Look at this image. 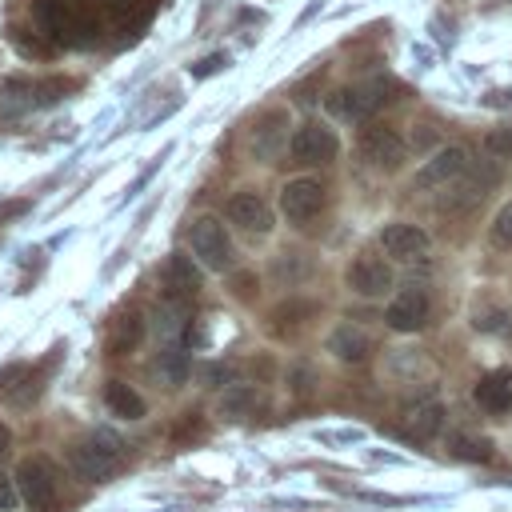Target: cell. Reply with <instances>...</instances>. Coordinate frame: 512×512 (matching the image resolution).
<instances>
[{"mask_svg": "<svg viewBox=\"0 0 512 512\" xmlns=\"http://www.w3.org/2000/svg\"><path fill=\"white\" fill-rule=\"evenodd\" d=\"M252 408H256V388H252V384H228V388H224V396H220V412H224V416L240 420V416H248Z\"/></svg>", "mask_w": 512, "mask_h": 512, "instance_id": "obj_23", "label": "cell"}, {"mask_svg": "<svg viewBox=\"0 0 512 512\" xmlns=\"http://www.w3.org/2000/svg\"><path fill=\"white\" fill-rule=\"evenodd\" d=\"M476 328L480 332H512V312L508 308H484L476 316Z\"/></svg>", "mask_w": 512, "mask_h": 512, "instance_id": "obj_28", "label": "cell"}, {"mask_svg": "<svg viewBox=\"0 0 512 512\" xmlns=\"http://www.w3.org/2000/svg\"><path fill=\"white\" fill-rule=\"evenodd\" d=\"M208 432V424H204V416L200 412H180V420L172 424V444L176 448H184L188 440H200Z\"/></svg>", "mask_w": 512, "mask_h": 512, "instance_id": "obj_26", "label": "cell"}, {"mask_svg": "<svg viewBox=\"0 0 512 512\" xmlns=\"http://www.w3.org/2000/svg\"><path fill=\"white\" fill-rule=\"evenodd\" d=\"M188 244H192V256H196L208 272H228V268H232V240H228V232H224V224H220L216 216L192 220Z\"/></svg>", "mask_w": 512, "mask_h": 512, "instance_id": "obj_4", "label": "cell"}, {"mask_svg": "<svg viewBox=\"0 0 512 512\" xmlns=\"http://www.w3.org/2000/svg\"><path fill=\"white\" fill-rule=\"evenodd\" d=\"M476 404L484 412H512V368H496L476 384Z\"/></svg>", "mask_w": 512, "mask_h": 512, "instance_id": "obj_15", "label": "cell"}, {"mask_svg": "<svg viewBox=\"0 0 512 512\" xmlns=\"http://www.w3.org/2000/svg\"><path fill=\"white\" fill-rule=\"evenodd\" d=\"M232 376H236V368H232L228 360H216V364H204V368H200V380H204L208 388H228Z\"/></svg>", "mask_w": 512, "mask_h": 512, "instance_id": "obj_29", "label": "cell"}, {"mask_svg": "<svg viewBox=\"0 0 512 512\" xmlns=\"http://www.w3.org/2000/svg\"><path fill=\"white\" fill-rule=\"evenodd\" d=\"M492 244H500V248H512V200L496 212V220H492Z\"/></svg>", "mask_w": 512, "mask_h": 512, "instance_id": "obj_30", "label": "cell"}, {"mask_svg": "<svg viewBox=\"0 0 512 512\" xmlns=\"http://www.w3.org/2000/svg\"><path fill=\"white\" fill-rule=\"evenodd\" d=\"M20 500H24V496H20L16 476H4V472H0V512H12Z\"/></svg>", "mask_w": 512, "mask_h": 512, "instance_id": "obj_34", "label": "cell"}, {"mask_svg": "<svg viewBox=\"0 0 512 512\" xmlns=\"http://www.w3.org/2000/svg\"><path fill=\"white\" fill-rule=\"evenodd\" d=\"M8 448H12V432H8V424H0V460L8 456Z\"/></svg>", "mask_w": 512, "mask_h": 512, "instance_id": "obj_36", "label": "cell"}, {"mask_svg": "<svg viewBox=\"0 0 512 512\" xmlns=\"http://www.w3.org/2000/svg\"><path fill=\"white\" fill-rule=\"evenodd\" d=\"M312 316H316V304H312V300H284V304L272 312V328H276V332L300 328V324H308Z\"/></svg>", "mask_w": 512, "mask_h": 512, "instance_id": "obj_22", "label": "cell"}, {"mask_svg": "<svg viewBox=\"0 0 512 512\" xmlns=\"http://www.w3.org/2000/svg\"><path fill=\"white\" fill-rule=\"evenodd\" d=\"M16 484H20V496L32 512H52L60 504V480H56L52 460H44V456H28L16 468Z\"/></svg>", "mask_w": 512, "mask_h": 512, "instance_id": "obj_3", "label": "cell"}, {"mask_svg": "<svg viewBox=\"0 0 512 512\" xmlns=\"http://www.w3.org/2000/svg\"><path fill=\"white\" fill-rule=\"evenodd\" d=\"M324 108H328L336 120H364V116H372V108H368V100H364V88H360V84L328 92Z\"/></svg>", "mask_w": 512, "mask_h": 512, "instance_id": "obj_20", "label": "cell"}, {"mask_svg": "<svg viewBox=\"0 0 512 512\" xmlns=\"http://www.w3.org/2000/svg\"><path fill=\"white\" fill-rule=\"evenodd\" d=\"M500 180V168L496 164H468L452 184H444V192L436 196V208L440 212H464V208H476L488 192H492V184Z\"/></svg>", "mask_w": 512, "mask_h": 512, "instance_id": "obj_2", "label": "cell"}, {"mask_svg": "<svg viewBox=\"0 0 512 512\" xmlns=\"http://www.w3.org/2000/svg\"><path fill=\"white\" fill-rule=\"evenodd\" d=\"M140 340H144V316L140 312H124V316L112 320L104 348H108V356H128V352H136Z\"/></svg>", "mask_w": 512, "mask_h": 512, "instance_id": "obj_16", "label": "cell"}, {"mask_svg": "<svg viewBox=\"0 0 512 512\" xmlns=\"http://www.w3.org/2000/svg\"><path fill=\"white\" fill-rule=\"evenodd\" d=\"M232 296L236 300H256V292H260V284H256V272H248V268H240V272H232Z\"/></svg>", "mask_w": 512, "mask_h": 512, "instance_id": "obj_31", "label": "cell"}, {"mask_svg": "<svg viewBox=\"0 0 512 512\" xmlns=\"http://www.w3.org/2000/svg\"><path fill=\"white\" fill-rule=\"evenodd\" d=\"M228 220L248 232H272V208L256 192H236L228 200Z\"/></svg>", "mask_w": 512, "mask_h": 512, "instance_id": "obj_14", "label": "cell"}, {"mask_svg": "<svg viewBox=\"0 0 512 512\" xmlns=\"http://www.w3.org/2000/svg\"><path fill=\"white\" fill-rule=\"evenodd\" d=\"M32 104H40L32 80H20V76L0 80V116H20V112H28Z\"/></svg>", "mask_w": 512, "mask_h": 512, "instance_id": "obj_21", "label": "cell"}, {"mask_svg": "<svg viewBox=\"0 0 512 512\" xmlns=\"http://www.w3.org/2000/svg\"><path fill=\"white\" fill-rule=\"evenodd\" d=\"M412 144H416V148H428V144H436V128H432V124H420V132L412 136Z\"/></svg>", "mask_w": 512, "mask_h": 512, "instance_id": "obj_35", "label": "cell"}, {"mask_svg": "<svg viewBox=\"0 0 512 512\" xmlns=\"http://www.w3.org/2000/svg\"><path fill=\"white\" fill-rule=\"evenodd\" d=\"M28 208V200H16V204H8V208H0V220H8V216H16V212H24Z\"/></svg>", "mask_w": 512, "mask_h": 512, "instance_id": "obj_37", "label": "cell"}, {"mask_svg": "<svg viewBox=\"0 0 512 512\" xmlns=\"http://www.w3.org/2000/svg\"><path fill=\"white\" fill-rule=\"evenodd\" d=\"M68 468H72L84 484H104V480H112V476L120 472V444H116V436L96 432V436H88V440H76V444L68 448Z\"/></svg>", "mask_w": 512, "mask_h": 512, "instance_id": "obj_1", "label": "cell"}, {"mask_svg": "<svg viewBox=\"0 0 512 512\" xmlns=\"http://www.w3.org/2000/svg\"><path fill=\"white\" fill-rule=\"evenodd\" d=\"M484 144H488V152H492L496 160H512V124H508V128H496Z\"/></svg>", "mask_w": 512, "mask_h": 512, "instance_id": "obj_32", "label": "cell"}, {"mask_svg": "<svg viewBox=\"0 0 512 512\" xmlns=\"http://www.w3.org/2000/svg\"><path fill=\"white\" fill-rule=\"evenodd\" d=\"M440 428H444V404H440V400H420V404H412L408 416H404V432H408L412 440H432Z\"/></svg>", "mask_w": 512, "mask_h": 512, "instance_id": "obj_18", "label": "cell"}, {"mask_svg": "<svg viewBox=\"0 0 512 512\" xmlns=\"http://www.w3.org/2000/svg\"><path fill=\"white\" fill-rule=\"evenodd\" d=\"M200 268L192 264V256H184V252H176V256H168V264H164V296H172V300H192L196 292H200Z\"/></svg>", "mask_w": 512, "mask_h": 512, "instance_id": "obj_12", "label": "cell"}, {"mask_svg": "<svg viewBox=\"0 0 512 512\" xmlns=\"http://www.w3.org/2000/svg\"><path fill=\"white\" fill-rule=\"evenodd\" d=\"M328 352H332L336 360H344V364H360V360L372 352V340H368V332H360L356 324H340V328H332V336H328Z\"/></svg>", "mask_w": 512, "mask_h": 512, "instance_id": "obj_17", "label": "cell"}, {"mask_svg": "<svg viewBox=\"0 0 512 512\" xmlns=\"http://www.w3.org/2000/svg\"><path fill=\"white\" fill-rule=\"evenodd\" d=\"M360 156H364V164H372L380 172H396L408 156V144L388 124H368V128H360Z\"/></svg>", "mask_w": 512, "mask_h": 512, "instance_id": "obj_6", "label": "cell"}, {"mask_svg": "<svg viewBox=\"0 0 512 512\" xmlns=\"http://www.w3.org/2000/svg\"><path fill=\"white\" fill-rule=\"evenodd\" d=\"M308 272V260H300L296 252H284L280 260H276V276L280 280H296V276H304Z\"/></svg>", "mask_w": 512, "mask_h": 512, "instance_id": "obj_33", "label": "cell"}, {"mask_svg": "<svg viewBox=\"0 0 512 512\" xmlns=\"http://www.w3.org/2000/svg\"><path fill=\"white\" fill-rule=\"evenodd\" d=\"M320 208H324V184H320V180L296 176V180H288V184L280 188V212H284L288 220L304 224V220H312Z\"/></svg>", "mask_w": 512, "mask_h": 512, "instance_id": "obj_7", "label": "cell"}, {"mask_svg": "<svg viewBox=\"0 0 512 512\" xmlns=\"http://www.w3.org/2000/svg\"><path fill=\"white\" fill-rule=\"evenodd\" d=\"M288 112H280V108H272V112H264L256 124H252V152L260 156V160H272L276 152H280V144L288 140Z\"/></svg>", "mask_w": 512, "mask_h": 512, "instance_id": "obj_13", "label": "cell"}, {"mask_svg": "<svg viewBox=\"0 0 512 512\" xmlns=\"http://www.w3.org/2000/svg\"><path fill=\"white\" fill-rule=\"evenodd\" d=\"M104 404H108V412L120 416V420H140V416L148 412L144 396H140L132 384H124V380H108V384H104Z\"/></svg>", "mask_w": 512, "mask_h": 512, "instance_id": "obj_19", "label": "cell"}, {"mask_svg": "<svg viewBox=\"0 0 512 512\" xmlns=\"http://www.w3.org/2000/svg\"><path fill=\"white\" fill-rule=\"evenodd\" d=\"M232 60H228V52H208L204 60H196V64H188V76L192 80H208V76H216V72H224Z\"/></svg>", "mask_w": 512, "mask_h": 512, "instance_id": "obj_27", "label": "cell"}, {"mask_svg": "<svg viewBox=\"0 0 512 512\" xmlns=\"http://www.w3.org/2000/svg\"><path fill=\"white\" fill-rule=\"evenodd\" d=\"M464 168H468V152L452 144V148H440L432 160H424V168L416 172L412 184H416V188H440V184H452Z\"/></svg>", "mask_w": 512, "mask_h": 512, "instance_id": "obj_10", "label": "cell"}, {"mask_svg": "<svg viewBox=\"0 0 512 512\" xmlns=\"http://www.w3.org/2000/svg\"><path fill=\"white\" fill-rule=\"evenodd\" d=\"M448 448H452L456 460H472V464H484V460L492 456V444H488L484 436H468V432H456V436L448 440Z\"/></svg>", "mask_w": 512, "mask_h": 512, "instance_id": "obj_24", "label": "cell"}, {"mask_svg": "<svg viewBox=\"0 0 512 512\" xmlns=\"http://www.w3.org/2000/svg\"><path fill=\"white\" fill-rule=\"evenodd\" d=\"M348 288L356 296H368V300L372 296H384L392 288V268L380 256H356L348 264Z\"/></svg>", "mask_w": 512, "mask_h": 512, "instance_id": "obj_9", "label": "cell"}, {"mask_svg": "<svg viewBox=\"0 0 512 512\" xmlns=\"http://www.w3.org/2000/svg\"><path fill=\"white\" fill-rule=\"evenodd\" d=\"M380 248H384L388 256H396V260H416V256L428 252V232L416 228V224L396 220V224H388V228L380 232Z\"/></svg>", "mask_w": 512, "mask_h": 512, "instance_id": "obj_11", "label": "cell"}, {"mask_svg": "<svg viewBox=\"0 0 512 512\" xmlns=\"http://www.w3.org/2000/svg\"><path fill=\"white\" fill-rule=\"evenodd\" d=\"M288 152H292L296 164H328V160H336L340 140H336V132H332L328 124L308 120V124H300V128L292 132Z\"/></svg>", "mask_w": 512, "mask_h": 512, "instance_id": "obj_5", "label": "cell"}, {"mask_svg": "<svg viewBox=\"0 0 512 512\" xmlns=\"http://www.w3.org/2000/svg\"><path fill=\"white\" fill-rule=\"evenodd\" d=\"M428 320V292L424 288H400V296H392V304L384 308V324L396 332H416Z\"/></svg>", "mask_w": 512, "mask_h": 512, "instance_id": "obj_8", "label": "cell"}, {"mask_svg": "<svg viewBox=\"0 0 512 512\" xmlns=\"http://www.w3.org/2000/svg\"><path fill=\"white\" fill-rule=\"evenodd\" d=\"M156 372H160L168 384H184L188 372H192V364H188V356H184L180 348H164L160 360H156Z\"/></svg>", "mask_w": 512, "mask_h": 512, "instance_id": "obj_25", "label": "cell"}]
</instances>
